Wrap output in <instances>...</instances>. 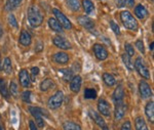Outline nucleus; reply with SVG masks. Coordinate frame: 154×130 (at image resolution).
Wrapping results in <instances>:
<instances>
[{
    "instance_id": "obj_5",
    "label": "nucleus",
    "mask_w": 154,
    "mask_h": 130,
    "mask_svg": "<svg viewBox=\"0 0 154 130\" xmlns=\"http://www.w3.org/2000/svg\"><path fill=\"white\" fill-rule=\"evenodd\" d=\"M135 69L137 70L139 74L145 79H150V72L147 68V66L145 65V62L142 59V57H137L135 61Z\"/></svg>"
},
{
    "instance_id": "obj_4",
    "label": "nucleus",
    "mask_w": 154,
    "mask_h": 130,
    "mask_svg": "<svg viewBox=\"0 0 154 130\" xmlns=\"http://www.w3.org/2000/svg\"><path fill=\"white\" fill-rule=\"evenodd\" d=\"M64 101V93L63 91L58 90L54 94H53L49 97L48 101V106L51 107V110H56L62 106Z\"/></svg>"
},
{
    "instance_id": "obj_22",
    "label": "nucleus",
    "mask_w": 154,
    "mask_h": 130,
    "mask_svg": "<svg viewBox=\"0 0 154 130\" xmlns=\"http://www.w3.org/2000/svg\"><path fill=\"white\" fill-rule=\"evenodd\" d=\"M0 94L4 97V98H9V90L7 88L6 81L4 79L0 78Z\"/></svg>"
},
{
    "instance_id": "obj_16",
    "label": "nucleus",
    "mask_w": 154,
    "mask_h": 130,
    "mask_svg": "<svg viewBox=\"0 0 154 130\" xmlns=\"http://www.w3.org/2000/svg\"><path fill=\"white\" fill-rule=\"evenodd\" d=\"M123 97H125V90H123V86L121 84H119L116 89L113 92V101H115V104L123 101Z\"/></svg>"
},
{
    "instance_id": "obj_1",
    "label": "nucleus",
    "mask_w": 154,
    "mask_h": 130,
    "mask_svg": "<svg viewBox=\"0 0 154 130\" xmlns=\"http://www.w3.org/2000/svg\"><path fill=\"white\" fill-rule=\"evenodd\" d=\"M28 21L33 28H37L43 22V14L37 5H31L28 9Z\"/></svg>"
},
{
    "instance_id": "obj_46",
    "label": "nucleus",
    "mask_w": 154,
    "mask_h": 130,
    "mask_svg": "<svg viewBox=\"0 0 154 130\" xmlns=\"http://www.w3.org/2000/svg\"><path fill=\"white\" fill-rule=\"evenodd\" d=\"M126 3L128 4L130 7H133L134 4H135V0H126Z\"/></svg>"
},
{
    "instance_id": "obj_51",
    "label": "nucleus",
    "mask_w": 154,
    "mask_h": 130,
    "mask_svg": "<svg viewBox=\"0 0 154 130\" xmlns=\"http://www.w3.org/2000/svg\"><path fill=\"white\" fill-rule=\"evenodd\" d=\"M48 130H54V129H53V128H48Z\"/></svg>"
},
{
    "instance_id": "obj_49",
    "label": "nucleus",
    "mask_w": 154,
    "mask_h": 130,
    "mask_svg": "<svg viewBox=\"0 0 154 130\" xmlns=\"http://www.w3.org/2000/svg\"><path fill=\"white\" fill-rule=\"evenodd\" d=\"M102 129H103V130H110V129L108 128V126H105V127H103V128H102Z\"/></svg>"
},
{
    "instance_id": "obj_31",
    "label": "nucleus",
    "mask_w": 154,
    "mask_h": 130,
    "mask_svg": "<svg viewBox=\"0 0 154 130\" xmlns=\"http://www.w3.org/2000/svg\"><path fill=\"white\" fill-rule=\"evenodd\" d=\"M84 98L85 99L97 98V91L94 88H86L84 90Z\"/></svg>"
},
{
    "instance_id": "obj_6",
    "label": "nucleus",
    "mask_w": 154,
    "mask_h": 130,
    "mask_svg": "<svg viewBox=\"0 0 154 130\" xmlns=\"http://www.w3.org/2000/svg\"><path fill=\"white\" fill-rule=\"evenodd\" d=\"M53 12H54V16L56 17V20L59 22V24L62 26V28H65L67 30H71L72 29L71 22L69 21L68 17H67L65 14H63V12L60 11L59 9H57V8H54Z\"/></svg>"
},
{
    "instance_id": "obj_32",
    "label": "nucleus",
    "mask_w": 154,
    "mask_h": 130,
    "mask_svg": "<svg viewBox=\"0 0 154 130\" xmlns=\"http://www.w3.org/2000/svg\"><path fill=\"white\" fill-rule=\"evenodd\" d=\"M67 3H68L69 7L73 11H78L80 9V2H79V0H67Z\"/></svg>"
},
{
    "instance_id": "obj_28",
    "label": "nucleus",
    "mask_w": 154,
    "mask_h": 130,
    "mask_svg": "<svg viewBox=\"0 0 154 130\" xmlns=\"http://www.w3.org/2000/svg\"><path fill=\"white\" fill-rule=\"evenodd\" d=\"M82 6L84 8V11L88 14H91L95 11V5L91 0H83L82 1Z\"/></svg>"
},
{
    "instance_id": "obj_34",
    "label": "nucleus",
    "mask_w": 154,
    "mask_h": 130,
    "mask_svg": "<svg viewBox=\"0 0 154 130\" xmlns=\"http://www.w3.org/2000/svg\"><path fill=\"white\" fill-rule=\"evenodd\" d=\"M3 71L6 74H11L12 72V66H11V61L8 57H5L3 62Z\"/></svg>"
},
{
    "instance_id": "obj_29",
    "label": "nucleus",
    "mask_w": 154,
    "mask_h": 130,
    "mask_svg": "<svg viewBox=\"0 0 154 130\" xmlns=\"http://www.w3.org/2000/svg\"><path fill=\"white\" fill-rule=\"evenodd\" d=\"M63 129L64 130H82L81 127L78 124L74 123L71 121H66L63 123Z\"/></svg>"
},
{
    "instance_id": "obj_38",
    "label": "nucleus",
    "mask_w": 154,
    "mask_h": 130,
    "mask_svg": "<svg viewBox=\"0 0 154 130\" xmlns=\"http://www.w3.org/2000/svg\"><path fill=\"white\" fill-rule=\"evenodd\" d=\"M110 27H111V29H112V31L116 35H120V29H119V26L115 23V22L110 21Z\"/></svg>"
},
{
    "instance_id": "obj_44",
    "label": "nucleus",
    "mask_w": 154,
    "mask_h": 130,
    "mask_svg": "<svg viewBox=\"0 0 154 130\" xmlns=\"http://www.w3.org/2000/svg\"><path fill=\"white\" fill-rule=\"evenodd\" d=\"M42 48H43V44H42L41 42H38V46H36L35 51H37V52L41 51V50H42Z\"/></svg>"
},
{
    "instance_id": "obj_19",
    "label": "nucleus",
    "mask_w": 154,
    "mask_h": 130,
    "mask_svg": "<svg viewBox=\"0 0 154 130\" xmlns=\"http://www.w3.org/2000/svg\"><path fill=\"white\" fill-rule=\"evenodd\" d=\"M145 114L150 123H154V102L150 101L145 107Z\"/></svg>"
},
{
    "instance_id": "obj_2",
    "label": "nucleus",
    "mask_w": 154,
    "mask_h": 130,
    "mask_svg": "<svg viewBox=\"0 0 154 130\" xmlns=\"http://www.w3.org/2000/svg\"><path fill=\"white\" fill-rule=\"evenodd\" d=\"M120 20L123 24L125 28L131 30V31H137L138 30V22L134 17L133 14L128 11H123L120 12Z\"/></svg>"
},
{
    "instance_id": "obj_37",
    "label": "nucleus",
    "mask_w": 154,
    "mask_h": 130,
    "mask_svg": "<svg viewBox=\"0 0 154 130\" xmlns=\"http://www.w3.org/2000/svg\"><path fill=\"white\" fill-rule=\"evenodd\" d=\"M22 99H23L24 102H28L30 104L31 102V91L26 90L22 93Z\"/></svg>"
},
{
    "instance_id": "obj_45",
    "label": "nucleus",
    "mask_w": 154,
    "mask_h": 130,
    "mask_svg": "<svg viewBox=\"0 0 154 130\" xmlns=\"http://www.w3.org/2000/svg\"><path fill=\"white\" fill-rule=\"evenodd\" d=\"M0 130H5V126H4L3 122H2V119H1V115H0Z\"/></svg>"
},
{
    "instance_id": "obj_14",
    "label": "nucleus",
    "mask_w": 154,
    "mask_h": 130,
    "mask_svg": "<svg viewBox=\"0 0 154 130\" xmlns=\"http://www.w3.org/2000/svg\"><path fill=\"white\" fill-rule=\"evenodd\" d=\"M126 113V104L122 102H118L116 104L115 107V112H114V117H115V120H120L125 117V115Z\"/></svg>"
},
{
    "instance_id": "obj_12",
    "label": "nucleus",
    "mask_w": 154,
    "mask_h": 130,
    "mask_svg": "<svg viewBox=\"0 0 154 130\" xmlns=\"http://www.w3.org/2000/svg\"><path fill=\"white\" fill-rule=\"evenodd\" d=\"M81 84H82V78L79 75H76L70 80V89L74 93H78L81 88Z\"/></svg>"
},
{
    "instance_id": "obj_8",
    "label": "nucleus",
    "mask_w": 154,
    "mask_h": 130,
    "mask_svg": "<svg viewBox=\"0 0 154 130\" xmlns=\"http://www.w3.org/2000/svg\"><path fill=\"white\" fill-rule=\"evenodd\" d=\"M98 110L99 113H100L102 116L105 117H110L111 116V107L109 104V102L105 101L104 98H101L98 102Z\"/></svg>"
},
{
    "instance_id": "obj_11",
    "label": "nucleus",
    "mask_w": 154,
    "mask_h": 130,
    "mask_svg": "<svg viewBox=\"0 0 154 130\" xmlns=\"http://www.w3.org/2000/svg\"><path fill=\"white\" fill-rule=\"evenodd\" d=\"M19 79L22 86L25 87V88H29L30 85H31V79H30V75L27 70H21V72L19 74Z\"/></svg>"
},
{
    "instance_id": "obj_7",
    "label": "nucleus",
    "mask_w": 154,
    "mask_h": 130,
    "mask_svg": "<svg viewBox=\"0 0 154 130\" xmlns=\"http://www.w3.org/2000/svg\"><path fill=\"white\" fill-rule=\"evenodd\" d=\"M93 50H94V53H95L96 57L99 61H105L107 57H108V51H107V49L103 45H101V44H99V43L94 44Z\"/></svg>"
},
{
    "instance_id": "obj_27",
    "label": "nucleus",
    "mask_w": 154,
    "mask_h": 130,
    "mask_svg": "<svg viewBox=\"0 0 154 130\" xmlns=\"http://www.w3.org/2000/svg\"><path fill=\"white\" fill-rule=\"evenodd\" d=\"M103 81L105 82V84L109 87L114 86V85L116 84V80L113 77V75H111L109 73H104L103 74Z\"/></svg>"
},
{
    "instance_id": "obj_52",
    "label": "nucleus",
    "mask_w": 154,
    "mask_h": 130,
    "mask_svg": "<svg viewBox=\"0 0 154 130\" xmlns=\"http://www.w3.org/2000/svg\"><path fill=\"white\" fill-rule=\"evenodd\" d=\"M149 1H151V2H153V0H149Z\"/></svg>"
},
{
    "instance_id": "obj_24",
    "label": "nucleus",
    "mask_w": 154,
    "mask_h": 130,
    "mask_svg": "<svg viewBox=\"0 0 154 130\" xmlns=\"http://www.w3.org/2000/svg\"><path fill=\"white\" fill-rule=\"evenodd\" d=\"M135 127L136 130H149L145 120L142 117H137L135 119Z\"/></svg>"
},
{
    "instance_id": "obj_48",
    "label": "nucleus",
    "mask_w": 154,
    "mask_h": 130,
    "mask_svg": "<svg viewBox=\"0 0 154 130\" xmlns=\"http://www.w3.org/2000/svg\"><path fill=\"white\" fill-rule=\"evenodd\" d=\"M153 46H154V43H153V42H151V44H150V50L151 51L153 50Z\"/></svg>"
},
{
    "instance_id": "obj_26",
    "label": "nucleus",
    "mask_w": 154,
    "mask_h": 130,
    "mask_svg": "<svg viewBox=\"0 0 154 130\" xmlns=\"http://www.w3.org/2000/svg\"><path fill=\"white\" fill-rule=\"evenodd\" d=\"M54 86V83L53 80L49 79V78H46L40 83V90L41 91H48Z\"/></svg>"
},
{
    "instance_id": "obj_39",
    "label": "nucleus",
    "mask_w": 154,
    "mask_h": 130,
    "mask_svg": "<svg viewBox=\"0 0 154 130\" xmlns=\"http://www.w3.org/2000/svg\"><path fill=\"white\" fill-rule=\"evenodd\" d=\"M136 47L138 48V50L140 52H142L144 54L145 53V46H144V43L142 40H137L136 41Z\"/></svg>"
},
{
    "instance_id": "obj_30",
    "label": "nucleus",
    "mask_w": 154,
    "mask_h": 130,
    "mask_svg": "<svg viewBox=\"0 0 154 130\" xmlns=\"http://www.w3.org/2000/svg\"><path fill=\"white\" fill-rule=\"evenodd\" d=\"M121 59H122V62H123V64L125 65L126 68L130 70V71H133V70H134V65H133V62H131V57L128 56L126 53H123L122 56H121Z\"/></svg>"
},
{
    "instance_id": "obj_18",
    "label": "nucleus",
    "mask_w": 154,
    "mask_h": 130,
    "mask_svg": "<svg viewBox=\"0 0 154 130\" xmlns=\"http://www.w3.org/2000/svg\"><path fill=\"white\" fill-rule=\"evenodd\" d=\"M53 59L57 64L61 65H66L69 62V56L66 52H57V53L54 54Z\"/></svg>"
},
{
    "instance_id": "obj_40",
    "label": "nucleus",
    "mask_w": 154,
    "mask_h": 130,
    "mask_svg": "<svg viewBox=\"0 0 154 130\" xmlns=\"http://www.w3.org/2000/svg\"><path fill=\"white\" fill-rule=\"evenodd\" d=\"M120 130H133V129H131V122H130V121L125 122V123L121 125Z\"/></svg>"
},
{
    "instance_id": "obj_23",
    "label": "nucleus",
    "mask_w": 154,
    "mask_h": 130,
    "mask_svg": "<svg viewBox=\"0 0 154 130\" xmlns=\"http://www.w3.org/2000/svg\"><path fill=\"white\" fill-rule=\"evenodd\" d=\"M22 1H23V0H7L6 4H5V9L7 11H14V9H17V7L22 3Z\"/></svg>"
},
{
    "instance_id": "obj_33",
    "label": "nucleus",
    "mask_w": 154,
    "mask_h": 130,
    "mask_svg": "<svg viewBox=\"0 0 154 130\" xmlns=\"http://www.w3.org/2000/svg\"><path fill=\"white\" fill-rule=\"evenodd\" d=\"M9 94H11L14 97H18L19 95V89H18V85L14 81H12L11 84H9Z\"/></svg>"
},
{
    "instance_id": "obj_25",
    "label": "nucleus",
    "mask_w": 154,
    "mask_h": 130,
    "mask_svg": "<svg viewBox=\"0 0 154 130\" xmlns=\"http://www.w3.org/2000/svg\"><path fill=\"white\" fill-rule=\"evenodd\" d=\"M58 72H59V75L62 77V79L65 82L70 81L72 79V71L70 69H61V70H59Z\"/></svg>"
},
{
    "instance_id": "obj_43",
    "label": "nucleus",
    "mask_w": 154,
    "mask_h": 130,
    "mask_svg": "<svg viewBox=\"0 0 154 130\" xmlns=\"http://www.w3.org/2000/svg\"><path fill=\"white\" fill-rule=\"evenodd\" d=\"M125 3H126V0H117V6L119 7V8L125 7Z\"/></svg>"
},
{
    "instance_id": "obj_42",
    "label": "nucleus",
    "mask_w": 154,
    "mask_h": 130,
    "mask_svg": "<svg viewBox=\"0 0 154 130\" xmlns=\"http://www.w3.org/2000/svg\"><path fill=\"white\" fill-rule=\"evenodd\" d=\"M29 127H30V130H37V126L35 124V122L34 121H29Z\"/></svg>"
},
{
    "instance_id": "obj_17",
    "label": "nucleus",
    "mask_w": 154,
    "mask_h": 130,
    "mask_svg": "<svg viewBox=\"0 0 154 130\" xmlns=\"http://www.w3.org/2000/svg\"><path fill=\"white\" fill-rule=\"evenodd\" d=\"M135 14L138 19L140 20H145L146 17H148L149 16V12L147 11L145 6L142 5V4H139L135 7Z\"/></svg>"
},
{
    "instance_id": "obj_35",
    "label": "nucleus",
    "mask_w": 154,
    "mask_h": 130,
    "mask_svg": "<svg viewBox=\"0 0 154 130\" xmlns=\"http://www.w3.org/2000/svg\"><path fill=\"white\" fill-rule=\"evenodd\" d=\"M125 48L126 54H128V56H130V57L134 56V54H135V49H134V46L131 45V44L125 43Z\"/></svg>"
},
{
    "instance_id": "obj_9",
    "label": "nucleus",
    "mask_w": 154,
    "mask_h": 130,
    "mask_svg": "<svg viewBox=\"0 0 154 130\" xmlns=\"http://www.w3.org/2000/svg\"><path fill=\"white\" fill-rule=\"evenodd\" d=\"M53 42L57 47H59V48H61V49H64V50L72 49V44L67 39L63 38V37H61V36H56L54 38Z\"/></svg>"
},
{
    "instance_id": "obj_15",
    "label": "nucleus",
    "mask_w": 154,
    "mask_h": 130,
    "mask_svg": "<svg viewBox=\"0 0 154 130\" xmlns=\"http://www.w3.org/2000/svg\"><path fill=\"white\" fill-rule=\"evenodd\" d=\"M88 114H89V117H91V118L94 120V122H95V123L98 125V126H100L101 128H103V127L107 126L105 120L102 118L101 115L97 113L96 111H94V110H89Z\"/></svg>"
},
{
    "instance_id": "obj_47",
    "label": "nucleus",
    "mask_w": 154,
    "mask_h": 130,
    "mask_svg": "<svg viewBox=\"0 0 154 130\" xmlns=\"http://www.w3.org/2000/svg\"><path fill=\"white\" fill-rule=\"evenodd\" d=\"M2 35H3V29H2L1 25H0V38L2 37Z\"/></svg>"
},
{
    "instance_id": "obj_36",
    "label": "nucleus",
    "mask_w": 154,
    "mask_h": 130,
    "mask_svg": "<svg viewBox=\"0 0 154 130\" xmlns=\"http://www.w3.org/2000/svg\"><path fill=\"white\" fill-rule=\"evenodd\" d=\"M8 24H9V26L12 27V28H14V29L18 28V22H17L16 17L11 14L8 16Z\"/></svg>"
},
{
    "instance_id": "obj_50",
    "label": "nucleus",
    "mask_w": 154,
    "mask_h": 130,
    "mask_svg": "<svg viewBox=\"0 0 154 130\" xmlns=\"http://www.w3.org/2000/svg\"><path fill=\"white\" fill-rule=\"evenodd\" d=\"M2 70V65H1V59H0V71Z\"/></svg>"
},
{
    "instance_id": "obj_10",
    "label": "nucleus",
    "mask_w": 154,
    "mask_h": 130,
    "mask_svg": "<svg viewBox=\"0 0 154 130\" xmlns=\"http://www.w3.org/2000/svg\"><path fill=\"white\" fill-rule=\"evenodd\" d=\"M139 91L143 98H149L152 96V89H151L150 85L145 81H141L139 84Z\"/></svg>"
},
{
    "instance_id": "obj_41",
    "label": "nucleus",
    "mask_w": 154,
    "mask_h": 130,
    "mask_svg": "<svg viewBox=\"0 0 154 130\" xmlns=\"http://www.w3.org/2000/svg\"><path fill=\"white\" fill-rule=\"evenodd\" d=\"M31 74H32V79H35V77L39 74V68L38 67H33L31 69Z\"/></svg>"
},
{
    "instance_id": "obj_13",
    "label": "nucleus",
    "mask_w": 154,
    "mask_h": 130,
    "mask_svg": "<svg viewBox=\"0 0 154 130\" xmlns=\"http://www.w3.org/2000/svg\"><path fill=\"white\" fill-rule=\"evenodd\" d=\"M77 21H78V24L80 25V26H82L83 28H85L88 30H91L95 27V22H94L91 17H88L86 16H80Z\"/></svg>"
},
{
    "instance_id": "obj_21",
    "label": "nucleus",
    "mask_w": 154,
    "mask_h": 130,
    "mask_svg": "<svg viewBox=\"0 0 154 130\" xmlns=\"http://www.w3.org/2000/svg\"><path fill=\"white\" fill-rule=\"evenodd\" d=\"M48 26L56 33H60V34L63 33V28H62V26L59 24V22L54 17H51L48 20Z\"/></svg>"
},
{
    "instance_id": "obj_20",
    "label": "nucleus",
    "mask_w": 154,
    "mask_h": 130,
    "mask_svg": "<svg viewBox=\"0 0 154 130\" xmlns=\"http://www.w3.org/2000/svg\"><path fill=\"white\" fill-rule=\"evenodd\" d=\"M19 42L22 44L23 46H29L32 42V38H31V35H30L26 30H23L21 32V35H20V39Z\"/></svg>"
},
{
    "instance_id": "obj_3",
    "label": "nucleus",
    "mask_w": 154,
    "mask_h": 130,
    "mask_svg": "<svg viewBox=\"0 0 154 130\" xmlns=\"http://www.w3.org/2000/svg\"><path fill=\"white\" fill-rule=\"evenodd\" d=\"M29 112H30V114L35 118V124L37 126H38L39 128H43L44 127L43 116L48 117V112H46L45 110L41 109V107H30Z\"/></svg>"
}]
</instances>
